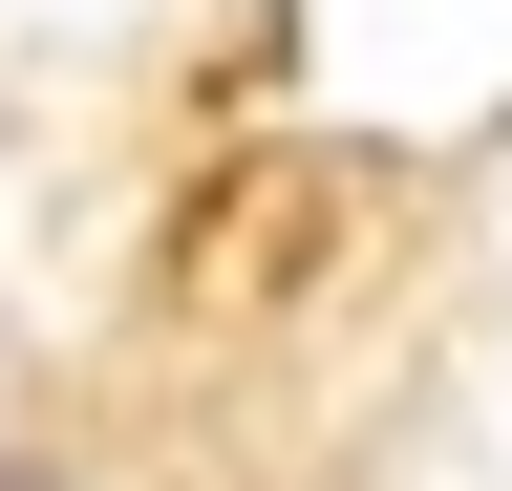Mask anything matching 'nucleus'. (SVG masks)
<instances>
[{"mask_svg": "<svg viewBox=\"0 0 512 491\" xmlns=\"http://www.w3.org/2000/svg\"><path fill=\"white\" fill-rule=\"evenodd\" d=\"M0 491H64V470H43V449H0Z\"/></svg>", "mask_w": 512, "mask_h": 491, "instance_id": "1", "label": "nucleus"}]
</instances>
